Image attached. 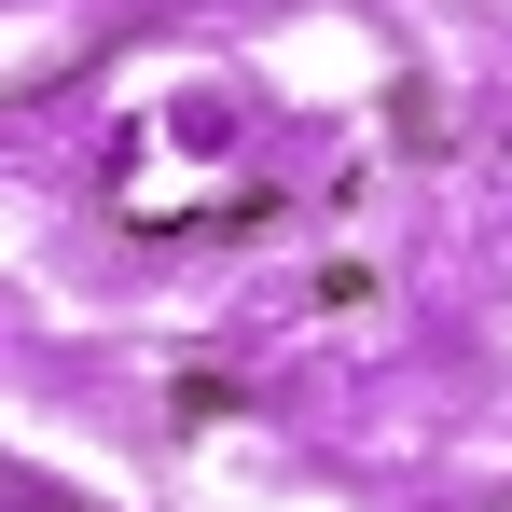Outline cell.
<instances>
[{
	"instance_id": "obj_1",
	"label": "cell",
	"mask_w": 512,
	"mask_h": 512,
	"mask_svg": "<svg viewBox=\"0 0 512 512\" xmlns=\"http://www.w3.org/2000/svg\"><path fill=\"white\" fill-rule=\"evenodd\" d=\"M28 512H97V499H70V485H28Z\"/></svg>"
}]
</instances>
